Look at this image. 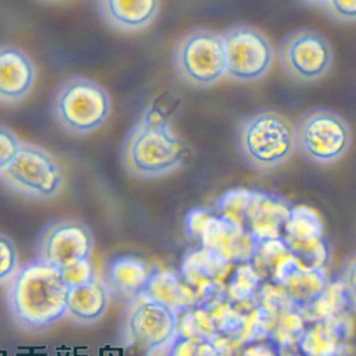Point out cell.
Wrapping results in <instances>:
<instances>
[{
  "label": "cell",
  "mask_w": 356,
  "mask_h": 356,
  "mask_svg": "<svg viewBox=\"0 0 356 356\" xmlns=\"http://www.w3.org/2000/svg\"><path fill=\"white\" fill-rule=\"evenodd\" d=\"M120 158L127 173L137 179H158L181 169L189 148L159 111L148 108L127 133Z\"/></svg>",
  "instance_id": "obj_1"
},
{
  "label": "cell",
  "mask_w": 356,
  "mask_h": 356,
  "mask_svg": "<svg viewBox=\"0 0 356 356\" xmlns=\"http://www.w3.org/2000/svg\"><path fill=\"white\" fill-rule=\"evenodd\" d=\"M69 286L58 268L40 259L19 267L8 292L9 310L24 330H45L66 316Z\"/></svg>",
  "instance_id": "obj_2"
},
{
  "label": "cell",
  "mask_w": 356,
  "mask_h": 356,
  "mask_svg": "<svg viewBox=\"0 0 356 356\" xmlns=\"http://www.w3.org/2000/svg\"><path fill=\"white\" fill-rule=\"evenodd\" d=\"M236 147L249 166L271 172L285 165L298 151L295 124L280 112L257 111L241 120Z\"/></svg>",
  "instance_id": "obj_3"
},
{
  "label": "cell",
  "mask_w": 356,
  "mask_h": 356,
  "mask_svg": "<svg viewBox=\"0 0 356 356\" xmlns=\"http://www.w3.org/2000/svg\"><path fill=\"white\" fill-rule=\"evenodd\" d=\"M51 113L56 124L76 137L98 131L112 113V99L106 88L83 76L63 80L54 91Z\"/></svg>",
  "instance_id": "obj_4"
},
{
  "label": "cell",
  "mask_w": 356,
  "mask_h": 356,
  "mask_svg": "<svg viewBox=\"0 0 356 356\" xmlns=\"http://www.w3.org/2000/svg\"><path fill=\"white\" fill-rule=\"evenodd\" d=\"M172 66L186 86L214 87L227 77V51L222 35L207 29L188 31L173 47Z\"/></svg>",
  "instance_id": "obj_5"
},
{
  "label": "cell",
  "mask_w": 356,
  "mask_h": 356,
  "mask_svg": "<svg viewBox=\"0 0 356 356\" xmlns=\"http://www.w3.org/2000/svg\"><path fill=\"white\" fill-rule=\"evenodd\" d=\"M296 149L312 163L339 162L352 147V130L343 116L331 109H310L295 124Z\"/></svg>",
  "instance_id": "obj_6"
},
{
  "label": "cell",
  "mask_w": 356,
  "mask_h": 356,
  "mask_svg": "<svg viewBox=\"0 0 356 356\" xmlns=\"http://www.w3.org/2000/svg\"><path fill=\"white\" fill-rule=\"evenodd\" d=\"M0 177L12 191L34 200H52L65 186L59 162L48 149L33 143H23L16 159Z\"/></svg>",
  "instance_id": "obj_7"
},
{
  "label": "cell",
  "mask_w": 356,
  "mask_h": 356,
  "mask_svg": "<svg viewBox=\"0 0 356 356\" xmlns=\"http://www.w3.org/2000/svg\"><path fill=\"white\" fill-rule=\"evenodd\" d=\"M227 51V77L250 84L263 80L275 60L270 38L250 24H235L221 33Z\"/></svg>",
  "instance_id": "obj_8"
},
{
  "label": "cell",
  "mask_w": 356,
  "mask_h": 356,
  "mask_svg": "<svg viewBox=\"0 0 356 356\" xmlns=\"http://www.w3.org/2000/svg\"><path fill=\"white\" fill-rule=\"evenodd\" d=\"M278 59L285 74L293 81L313 84L324 79L331 70L334 51L323 34L300 29L289 33L281 41Z\"/></svg>",
  "instance_id": "obj_9"
},
{
  "label": "cell",
  "mask_w": 356,
  "mask_h": 356,
  "mask_svg": "<svg viewBox=\"0 0 356 356\" xmlns=\"http://www.w3.org/2000/svg\"><path fill=\"white\" fill-rule=\"evenodd\" d=\"M92 250V231L77 218H58L49 222L37 242V259L59 271L91 260Z\"/></svg>",
  "instance_id": "obj_10"
},
{
  "label": "cell",
  "mask_w": 356,
  "mask_h": 356,
  "mask_svg": "<svg viewBox=\"0 0 356 356\" xmlns=\"http://www.w3.org/2000/svg\"><path fill=\"white\" fill-rule=\"evenodd\" d=\"M133 300L124 321L129 342L144 352L169 348L177 334V313L141 295Z\"/></svg>",
  "instance_id": "obj_11"
},
{
  "label": "cell",
  "mask_w": 356,
  "mask_h": 356,
  "mask_svg": "<svg viewBox=\"0 0 356 356\" xmlns=\"http://www.w3.org/2000/svg\"><path fill=\"white\" fill-rule=\"evenodd\" d=\"M232 264L216 252L197 245L182 259L179 277L197 296L199 305L224 296Z\"/></svg>",
  "instance_id": "obj_12"
},
{
  "label": "cell",
  "mask_w": 356,
  "mask_h": 356,
  "mask_svg": "<svg viewBox=\"0 0 356 356\" xmlns=\"http://www.w3.org/2000/svg\"><path fill=\"white\" fill-rule=\"evenodd\" d=\"M199 245L216 252L234 264L250 263L257 241L241 225L211 211L197 241Z\"/></svg>",
  "instance_id": "obj_13"
},
{
  "label": "cell",
  "mask_w": 356,
  "mask_h": 356,
  "mask_svg": "<svg viewBox=\"0 0 356 356\" xmlns=\"http://www.w3.org/2000/svg\"><path fill=\"white\" fill-rule=\"evenodd\" d=\"M292 204L281 195L268 191H252L245 229L257 241L282 239Z\"/></svg>",
  "instance_id": "obj_14"
},
{
  "label": "cell",
  "mask_w": 356,
  "mask_h": 356,
  "mask_svg": "<svg viewBox=\"0 0 356 356\" xmlns=\"http://www.w3.org/2000/svg\"><path fill=\"white\" fill-rule=\"evenodd\" d=\"M352 323L349 316L306 325L295 348L302 356H349Z\"/></svg>",
  "instance_id": "obj_15"
},
{
  "label": "cell",
  "mask_w": 356,
  "mask_h": 356,
  "mask_svg": "<svg viewBox=\"0 0 356 356\" xmlns=\"http://www.w3.org/2000/svg\"><path fill=\"white\" fill-rule=\"evenodd\" d=\"M37 69L31 56L22 48L0 45V102L17 104L34 90Z\"/></svg>",
  "instance_id": "obj_16"
},
{
  "label": "cell",
  "mask_w": 356,
  "mask_h": 356,
  "mask_svg": "<svg viewBox=\"0 0 356 356\" xmlns=\"http://www.w3.org/2000/svg\"><path fill=\"white\" fill-rule=\"evenodd\" d=\"M105 23L122 33H137L149 27L161 12V0H98Z\"/></svg>",
  "instance_id": "obj_17"
},
{
  "label": "cell",
  "mask_w": 356,
  "mask_h": 356,
  "mask_svg": "<svg viewBox=\"0 0 356 356\" xmlns=\"http://www.w3.org/2000/svg\"><path fill=\"white\" fill-rule=\"evenodd\" d=\"M151 268L141 259L130 254L112 257L104 271V284L111 295L119 299L133 300L141 295Z\"/></svg>",
  "instance_id": "obj_18"
},
{
  "label": "cell",
  "mask_w": 356,
  "mask_h": 356,
  "mask_svg": "<svg viewBox=\"0 0 356 356\" xmlns=\"http://www.w3.org/2000/svg\"><path fill=\"white\" fill-rule=\"evenodd\" d=\"M111 305V292L97 278L69 288L66 316L81 325H92L98 323Z\"/></svg>",
  "instance_id": "obj_19"
},
{
  "label": "cell",
  "mask_w": 356,
  "mask_h": 356,
  "mask_svg": "<svg viewBox=\"0 0 356 356\" xmlns=\"http://www.w3.org/2000/svg\"><path fill=\"white\" fill-rule=\"evenodd\" d=\"M141 296L162 303L177 314L199 305L197 296L188 288L179 274L159 270L158 267L151 268Z\"/></svg>",
  "instance_id": "obj_20"
},
{
  "label": "cell",
  "mask_w": 356,
  "mask_h": 356,
  "mask_svg": "<svg viewBox=\"0 0 356 356\" xmlns=\"http://www.w3.org/2000/svg\"><path fill=\"white\" fill-rule=\"evenodd\" d=\"M327 282L325 270H306L291 256L282 263L275 278V284H280L285 289L299 310L316 298Z\"/></svg>",
  "instance_id": "obj_21"
},
{
  "label": "cell",
  "mask_w": 356,
  "mask_h": 356,
  "mask_svg": "<svg viewBox=\"0 0 356 356\" xmlns=\"http://www.w3.org/2000/svg\"><path fill=\"white\" fill-rule=\"evenodd\" d=\"M353 310L342 282L339 278H334L328 280L324 289L300 309V314L306 324H312L328 318L350 316Z\"/></svg>",
  "instance_id": "obj_22"
},
{
  "label": "cell",
  "mask_w": 356,
  "mask_h": 356,
  "mask_svg": "<svg viewBox=\"0 0 356 356\" xmlns=\"http://www.w3.org/2000/svg\"><path fill=\"white\" fill-rule=\"evenodd\" d=\"M324 236V225L320 216L307 206H292L285 224V242L309 241Z\"/></svg>",
  "instance_id": "obj_23"
},
{
  "label": "cell",
  "mask_w": 356,
  "mask_h": 356,
  "mask_svg": "<svg viewBox=\"0 0 356 356\" xmlns=\"http://www.w3.org/2000/svg\"><path fill=\"white\" fill-rule=\"evenodd\" d=\"M289 256L284 239L263 241L257 242L250 264L263 282H275L280 267Z\"/></svg>",
  "instance_id": "obj_24"
},
{
  "label": "cell",
  "mask_w": 356,
  "mask_h": 356,
  "mask_svg": "<svg viewBox=\"0 0 356 356\" xmlns=\"http://www.w3.org/2000/svg\"><path fill=\"white\" fill-rule=\"evenodd\" d=\"M263 281L250 263L238 264L225 281L224 295L235 303L254 302Z\"/></svg>",
  "instance_id": "obj_25"
},
{
  "label": "cell",
  "mask_w": 356,
  "mask_h": 356,
  "mask_svg": "<svg viewBox=\"0 0 356 356\" xmlns=\"http://www.w3.org/2000/svg\"><path fill=\"white\" fill-rule=\"evenodd\" d=\"M285 245L291 257L306 270H325L330 263L331 249L325 236L309 241L285 242Z\"/></svg>",
  "instance_id": "obj_26"
},
{
  "label": "cell",
  "mask_w": 356,
  "mask_h": 356,
  "mask_svg": "<svg viewBox=\"0 0 356 356\" xmlns=\"http://www.w3.org/2000/svg\"><path fill=\"white\" fill-rule=\"evenodd\" d=\"M250 200H252V191H248V189L229 191L218 199L214 213L245 228V220H246Z\"/></svg>",
  "instance_id": "obj_27"
},
{
  "label": "cell",
  "mask_w": 356,
  "mask_h": 356,
  "mask_svg": "<svg viewBox=\"0 0 356 356\" xmlns=\"http://www.w3.org/2000/svg\"><path fill=\"white\" fill-rule=\"evenodd\" d=\"M168 356H221V352L210 338L176 334L169 345Z\"/></svg>",
  "instance_id": "obj_28"
},
{
  "label": "cell",
  "mask_w": 356,
  "mask_h": 356,
  "mask_svg": "<svg viewBox=\"0 0 356 356\" xmlns=\"http://www.w3.org/2000/svg\"><path fill=\"white\" fill-rule=\"evenodd\" d=\"M20 267L19 250L15 242L5 234H0V285L10 282Z\"/></svg>",
  "instance_id": "obj_29"
},
{
  "label": "cell",
  "mask_w": 356,
  "mask_h": 356,
  "mask_svg": "<svg viewBox=\"0 0 356 356\" xmlns=\"http://www.w3.org/2000/svg\"><path fill=\"white\" fill-rule=\"evenodd\" d=\"M23 141L8 126L0 124V175H2L16 159Z\"/></svg>",
  "instance_id": "obj_30"
},
{
  "label": "cell",
  "mask_w": 356,
  "mask_h": 356,
  "mask_svg": "<svg viewBox=\"0 0 356 356\" xmlns=\"http://www.w3.org/2000/svg\"><path fill=\"white\" fill-rule=\"evenodd\" d=\"M323 8L338 23H356V0H325Z\"/></svg>",
  "instance_id": "obj_31"
},
{
  "label": "cell",
  "mask_w": 356,
  "mask_h": 356,
  "mask_svg": "<svg viewBox=\"0 0 356 356\" xmlns=\"http://www.w3.org/2000/svg\"><path fill=\"white\" fill-rule=\"evenodd\" d=\"M62 278L65 281V284L69 288L77 286V285H83L88 281H91L94 278V273H92V267H91V261H81L79 264H74L69 268H65L60 271Z\"/></svg>",
  "instance_id": "obj_32"
},
{
  "label": "cell",
  "mask_w": 356,
  "mask_h": 356,
  "mask_svg": "<svg viewBox=\"0 0 356 356\" xmlns=\"http://www.w3.org/2000/svg\"><path fill=\"white\" fill-rule=\"evenodd\" d=\"M281 348L268 338H259L243 345L236 356H280Z\"/></svg>",
  "instance_id": "obj_33"
},
{
  "label": "cell",
  "mask_w": 356,
  "mask_h": 356,
  "mask_svg": "<svg viewBox=\"0 0 356 356\" xmlns=\"http://www.w3.org/2000/svg\"><path fill=\"white\" fill-rule=\"evenodd\" d=\"M338 278L342 282L353 309L356 310V253L348 257Z\"/></svg>",
  "instance_id": "obj_34"
},
{
  "label": "cell",
  "mask_w": 356,
  "mask_h": 356,
  "mask_svg": "<svg viewBox=\"0 0 356 356\" xmlns=\"http://www.w3.org/2000/svg\"><path fill=\"white\" fill-rule=\"evenodd\" d=\"M210 214H211L210 210L195 209L186 216V218H185V231H186V234L191 239H193L196 242L199 241L202 229H203V227H204Z\"/></svg>",
  "instance_id": "obj_35"
},
{
  "label": "cell",
  "mask_w": 356,
  "mask_h": 356,
  "mask_svg": "<svg viewBox=\"0 0 356 356\" xmlns=\"http://www.w3.org/2000/svg\"><path fill=\"white\" fill-rule=\"evenodd\" d=\"M280 356H302V355L293 346V348H281Z\"/></svg>",
  "instance_id": "obj_36"
},
{
  "label": "cell",
  "mask_w": 356,
  "mask_h": 356,
  "mask_svg": "<svg viewBox=\"0 0 356 356\" xmlns=\"http://www.w3.org/2000/svg\"><path fill=\"white\" fill-rule=\"evenodd\" d=\"M303 5L312 6V8H317V6H323L325 0H300Z\"/></svg>",
  "instance_id": "obj_37"
},
{
  "label": "cell",
  "mask_w": 356,
  "mask_h": 356,
  "mask_svg": "<svg viewBox=\"0 0 356 356\" xmlns=\"http://www.w3.org/2000/svg\"><path fill=\"white\" fill-rule=\"evenodd\" d=\"M45 2H58V0H45Z\"/></svg>",
  "instance_id": "obj_38"
}]
</instances>
